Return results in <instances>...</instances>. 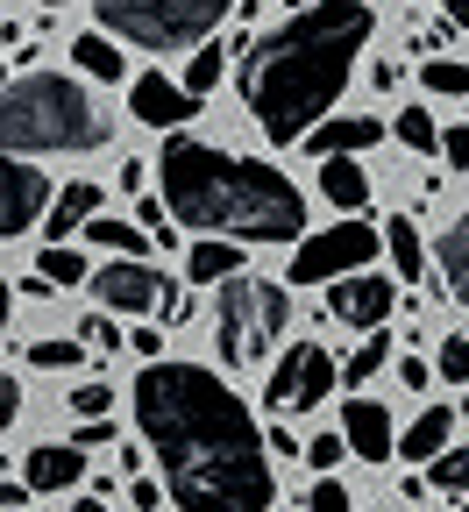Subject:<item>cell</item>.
<instances>
[{
  "label": "cell",
  "mask_w": 469,
  "mask_h": 512,
  "mask_svg": "<svg viewBox=\"0 0 469 512\" xmlns=\"http://www.w3.org/2000/svg\"><path fill=\"white\" fill-rule=\"evenodd\" d=\"M136 420L143 441L157 448L164 498L178 512H271L278 477H271V441L235 399V384H221L207 363H143L136 377Z\"/></svg>",
  "instance_id": "6da1fadb"
},
{
  "label": "cell",
  "mask_w": 469,
  "mask_h": 512,
  "mask_svg": "<svg viewBox=\"0 0 469 512\" xmlns=\"http://www.w3.org/2000/svg\"><path fill=\"white\" fill-rule=\"evenodd\" d=\"M370 36H377L370 0H306V8H292V22L256 36L235 64L256 128L271 143H299L313 121H327Z\"/></svg>",
  "instance_id": "7a4b0ae2"
},
{
  "label": "cell",
  "mask_w": 469,
  "mask_h": 512,
  "mask_svg": "<svg viewBox=\"0 0 469 512\" xmlns=\"http://www.w3.org/2000/svg\"><path fill=\"white\" fill-rule=\"evenodd\" d=\"M157 200L199 235H235V242H299L306 235V192L256 157H228L214 143H192L171 128L157 150Z\"/></svg>",
  "instance_id": "3957f363"
},
{
  "label": "cell",
  "mask_w": 469,
  "mask_h": 512,
  "mask_svg": "<svg viewBox=\"0 0 469 512\" xmlns=\"http://www.w3.org/2000/svg\"><path fill=\"white\" fill-rule=\"evenodd\" d=\"M100 143H107V114L79 79L29 72L15 86H0V150L57 157V150H100Z\"/></svg>",
  "instance_id": "277c9868"
},
{
  "label": "cell",
  "mask_w": 469,
  "mask_h": 512,
  "mask_svg": "<svg viewBox=\"0 0 469 512\" xmlns=\"http://www.w3.org/2000/svg\"><path fill=\"white\" fill-rule=\"evenodd\" d=\"M292 328V292L285 285H256V278H221L214 285V342H221V363H263Z\"/></svg>",
  "instance_id": "5b68a950"
},
{
  "label": "cell",
  "mask_w": 469,
  "mask_h": 512,
  "mask_svg": "<svg viewBox=\"0 0 469 512\" xmlns=\"http://www.w3.org/2000/svg\"><path fill=\"white\" fill-rule=\"evenodd\" d=\"M235 15V0H100V29L136 50H192Z\"/></svg>",
  "instance_id": "8992f818"
},
{
  "label": "cell",
  "mask_w": 469,
  "mask_h": 512,
  "mask_svg": "<svg viewBox=\"0 0 469 512\" xmlns=\"http://www.w3.org/2000/svg\"><path fill=\"white\" fill-rule=\"evenodd\" d=\"M377 249H384V235L349 214V221H334V228H320V235H306V242L292 249V285H327V278L370 271Z\"/></svg>",
  "instance_id": "52a82bcc"
},
{
  "label": "cell",
  "mask_w": 469,
  "mask_h": 512,
  "mask_svg": "<svg viewBox=\"0 0 469 512\" xmlns=\"http://www.w3.org/2000/svg\"><path fill=\"white\" fill-rule=\"evenodd\" d=\"M334 384H342V370H334V356L320 342H292L271 370V384H263V399H271L278 413H313Z\"/></svg>",
  "instance_id": "ba28073f"
},
{
  "label": "cell",
  "mask_w": 469,
  "mask_h": 512,
  "mask_svg": "<svg viewBox=\"0 0 469 512\" xmlns=\"http://www.w3.org/2000/svg\"><path fill=\"white\" fill-rule=\"evenodd\" d=\"M164 271H150L143 256H114V264H100L93 271V299L107 306V313H157V299H164Z\"/></svg>",
  "instance_id": "9c48e42d"
},
{
  "label": "cell",
  "mask_w": 469,
  "mask_h": 512,
  "mask_svg": "<svg viewBox=\"0 0 469 512\" xmlns=\"http://www.w3.org/2000/svg\"><path fill=\"white\" fill-rule=\"evenodd\" d=\"M50 207V178L22 164L15 150H0V235H29Z\"/></svg>",
  "instance_id": "30bf717a"
},
{
  "label": "cell",
  "mask_w": 469,
  "mask_h": 512,
  "mask_svg": "<svg viewBox=\"0 0 469 512\" xmlns=\"http://www.w3.org/2000/svg\"><path fill=\"white\" fill-rule=\"evenodd\" d=\"M391 306H398L391 278H370V271L327 278V313H334V320H349V328H363V335H370V328H384Z\"/></svg>",
  "instance_id": "8fae6325"
},
{
  "label": "cell",
  "mask_w": 469,
  "mask_h": 512,
  "mask_svg": "<svg viewBox=\"0 0 469 512\" xmlns=\"http://www.w3.org/2000/svg\"><path fill=\"white\" fill-rule=\"evenodd\" d=\"M128 114H136L143 128H185V121L199 114V100H192L178 79L143 72V79H128Z\"/></svg>",
  "instance_id": "7c38bea8"
},
{
  "label": "cell",
  "mask_w": 469,
  "mask_h": 512,
  "mask_svg": "<svg viewBox=\"0 0 469 512\" xmlns=\"http://www.w3.org/2000/svg\"><path fill=\"white\" fill-rule=\"evenodd\" d=\"M342 441H349V456H363V463H391V448H398V434H391V406H377V399H349V413H342Z\"/></svg>",
  "instance_id": "4fadbf2b"
},
{
  "label": "cell",
  "mask_w": 469,
  "mask_h": 512,
  "mask_svg": "<svg viewBox=\"0 0 469 512\" xmlns=\"http://www.w3.org/2000/svg\"><path fill=\"white\" fill-rule=\"evenodd\" d=\"M377 136H384V121H370V114H349V121H313L299 143H306L313 157H356V150H370Z\"/></svg>",
  "instance_id": "5bb4252c"
},
{
  "label": "cell",
  "mask_w": 469,
  "mask_h": 512,
  "mask_svg": "<svg viewBox=\"0 0 469 512\" xmlns=\"http://www.w3.org/2000/svg\"><path fill=\"white\" fill-rule=\"evenodd\" d=\"M100 200H107V192H100L93 178H72L64 192H50V207H43V228H50V242H64L72 228H86V221L100 214Z\"/></svg>",
  "instance_id": "9a60e30c"
},
{
  "label": "cell",
  "mask_w": 469,
  "mask_h": 512,
  "mask_svg": "<svg viewBox=\"0 0 469 512\" xmlns=\"http://www.w3.org/2000/svg\"><path fill=\"white\" fill-rule=\"evenodd\" d=\"M434 264H441L448 299H455V306H469V214L441 228V242H434Z\"/></svg>",
  "instance_id": "2e32d148"
},
{
  "label": "cell",
  "mask_w": 469,
  "mask_h": 512,
  "mask_svg": "<svg viewBox=\"0 0 469 512\" xmlns=\"http://www.w3.org/2000/svg\"><path fill=\"white\" fill-rule=\"evenodd\" d=\"M79 477H86V456H79V448H57V441H43L36 456H29V470H22L29 491H64V484H79Z\"/></svg>",
  "instance_id": "e0dca14e"
},
{
  "label": "cell",
  "mask_w": 469,
  "mask_h": 512,
  "mask_svg": "<svg viewBox=\"0 0 469 512\" xmlns=\"http://www.w3.org/2000/svg\"><path fill=\"white\" fill-rule=\"evenodd\" d=\"M320 192H327L342 214H363V207H370V178H363L356 157H320Z\"/></svg>",
  "instance_id": "ac0fdd59"
},
{
  "label": "cell",
  "mask_w": 469,
  "mask_h": 512,
  "mask_svg": "<svg viewBox=\"0 0 469 512\" xmlns=\"http://www.w3.org/2000/svg\"><path fill=\"white\" fill-rule=\"evenodd\" d=\"M235 271H242L235 235H207V242H192V256H185V278H192V285H221V278H235Z\"/></svg>",
  "instance_id": "d6986e66"
},
{
  "label": "cell",
  "mask_w": 469,
  "mask_h": 512,
  "mask_svg": "<svg viewBox=\"0 0 469 512\" xmlns=\"http://www.w3.org/2000/svg\"><path fill=\"white\" fill-rule=\"evenodd\" d=\"M72 64L86 79H107V86H121L128 79V64H121V43L107 36V29H86V36H72Z\"/></svg>",
  "instance_id": "ffe728a7"
},
{
  "label": "cell",
  "mask_w": 469,
  "mask_h": 512,
  "mask_svg": "<svg viewBox=\"0 0 469 512\" xmlns=\"http://www.w3.org/2000/svg\"><path fill=\"white\" fill-rule=\"evenodd\" d=\"M448 434H455V413H448V406H427V413L406 427V441H398V448H406V463H434L441 448H448Z\"/></svg>",
  "instance_id": "44dd1931"
},
{
  "label": "cell",
  "mask_w": 469,
  "mask_h": 512,
  "mask_svg": "<svg viewBox=\"0 0 469 512\" xmlns=\"http://www.w3.org/2000/svg\"><path fill=\"white\" fill-rule=\"evenodd\" d=\"M86 242L107 249V256H143V249H150V228L114 221V214H93V221H86Z\"/></svg>",
  "instance_id": "7402d4cb"
},
{
  "label": "cell",
  "mask_w": 469,
  "mask_h": 512,
  "mask_svg": "<svg viewBox=\"0 0 469 512\" xmlns=\"http://www.w3.org/2000/svg\"><path fill=\"white\" fill-rule=\"evenodd\" d=\"M221 72H228V50H221V43H192V57H185V79H178V86H185L192 100H207V93L221 86Z\"/></svg>",
  "instance_id": "603a6c76"
},
{
  "label": "cell",
  "mask_w": 469,
  "mask_h": 512,
  "mask_svg": "<svg viewBox=\"0 0 469 512\" xmlns=\"http://www.w3.org/2000/svg\"><path fill=\"white\" fill-rule=\"evenodd\" d=\"M36 278H43V285L57 292V285H86L93 271H86V256H79V249H64V242H50V249L36 256Z\"/></svg>",
  "instance_id": "cb8c5ba5"
},
{
  "label": "cell",
  "mask_w": 469,
  "mask_h": 512,
  "mask_svg": "<svg viewBox=\"0 0 469 512\" xmlns=\"http://www.w3.org/2000/svg\"><path fill=\"white\" fill-rule=\"evenodd\" d=\"M384 363H391V335H384V328H370V335H363V349L342 363V384H363V377H377Z\"/></svg>",
  "instance_id": "d4e9b609"
},
{
  "label": "cell",
  "mask_w": 469,
  "mask_h": 512,
  "mask_svg": "<svg viewBox=\"0 0 469 512\" xmlns=\"http://www.w3.org/2000/svg\"><path fill=\"white\" fill-rule=\"evenodd\" d=\"M420 86L441 93V100H462V93H469V64H455V57H427V64H420Z\"/></svg>",
  "instance_id": "484cf974"
},
{
  "label": "cell",
  "mask_w": 469,
  "mask_h": 512,
  "mask_svg": "<svg viewBox=\"0 0 469 512\" xmlns=\"http://www.w3.org/2000/svg\"><path fill=\"white\" fill-rule=\"evenodd\" d=\"M384 249H391V264L406 271V278H420V264H427V256H420V235H413V221H406V214H398V221L384 228Z\"/></svg>",
  "instance_id": "4316f807"
},
{
  "label": "cell",
  "mask_w": 469,
  "mask_h": 512,
  "mask_svg": "<svg viewBox=\"0 0 469 512\" xmlns=\"http://www.w3.org/2000/svg\"><path fill=\"white\" fill-rule=\"evenodd\" d=\"M398 143H406V150H420V157H434V150H441V128H434V114H427V107H406V114H398Z\"/></svg>",
  "instance_id": "83f0119b"
},
{
  "label": "cell",
  "mask_w": 469,
  "mask_h": 512,
  "mask_svg": "<svg viewBox=\"0 0 469 512\" xmlns=\"http://www.w3.org/2000/svg\"><path fill=\"white\" fill-rule=\"evenodd\" d=\"M427 484L434 491H469V448H441L427 463Z\"/></svg>",
  "instance_id": "f1b7e54d"
},
{
  "label": "cell",
  "mask_w": 469,
  "mask_h": 512,
  "mask_svg": "<svg viewBox=\"0 0 469 512\" xmlns=\"http://www.w3.org/2000/svg\"><path fill=\"white\" fill-rule=\"evenodd\" d=\"M72 413H79V420H107V413H114V384H100V377L72 384Z\"/></svg>",
  "instance_id": "f546056e"
},
{
  "label": "cell",
  "mask_w": 469,
  "mask_h": 512,
  "mask_svg": "<svg viewBox=\"0 0 469 512\" xmlns=\"http://www.w3.org/2000/svg\"><path fill=\"white\" fill-rule=\"evenodd\" d=\"M29 363H36V370H79V363H86V349H79L72 335H64V342L50 335V342H36V349H29Z\"/></svg>",
  "instance_id": "4dcf8cb0"
},
{
  "label": "cell",
  "mask_w": 469,
  "mask_h": 512,
  "mask_svg": "<svg viewBox=\"0 0 469 512\" xmlns=\"http://www.w3.org/2000/svg\"><path fill=\"white\" fill-rule=\"evenodd\" d=\"M299 456H306V463H313V470L327 477V470H342V456H349V441H342V434H313V441L299 448Z\"/></svg>",
  "instance_id": "1f68e13d"
},
{
  "label": "cell",
  "mask_w": 469,
  "mask_h": 512,
  "mask_svg": "<svg viewBox=\"0 0 469 512\" xmlns=\"http://www.w3.org/2000/svg\"><path fill=\"white\" fill-rule=\"evenodd\" d=\"M434 370H441L448 384H469V342H462V335H448V342H441V363H434Z\"/></svg>",
  "instance_id": "d6a6232c"
},
{
  "label": "cell",
  "mask_w": 469,
  "mask_h": 512,
  "mask_svg": "<svg viewBox=\"0 0 469 512\" xmlns=\"http://www.w3.org/2000/svg\"><path fill=\"white\" fill-rule=\"evenodd\" d=\"M306 512H356V505H349V491H342V484H334V470H327V477L313 484V498H306Z\"/></svg>",
  "instance_id": "836d02e7"
},
{
  "label": "cell",
  "mask_w": 469,
  "mask_h": 512,
  "mask_svg": "<svg viewBox=\"0 0 469 512\" xmlns=\"http://www.w3.org/2000/svg\"><path fill=\"white\" fill-rule=\"evenodd\" d=\"M79 328L93 335V349H121V328H114V313H107V306H100L93 320H79Z\"/></svg>",
  "instance_id": "e575fe53"
},
{
  "label": "cell",
  "mask_w": 469,
  "mask_h": 512,
  "mask_svg": "<svg viewBox=\"0 0 469 512\" xmlns=\"http://www.w3.org/2000/svg\"><path fill=\"white\" fill-rule=\"evenodd\" d=\"M441 157H448L455 171H469V128H441Z\"/></svg>",
  "instance_id": "d590c367"
},
{
  "label": "cell",
  "mask_w": 469,
  "mask_h": 512,
  "mask_svg": "<svg viewBox=\"0 0 469 512\" xmlns=\"http://www.w3.org/2000/svg\"><path fill=\"white\" fill-rule=\"evenodd\" d=\"M128 505H136V512H157V505H164V484H157V477H136V484H128Z\"/></svg>",
  "instance_id": "8d00e7d4"
},
{
  "label": "cell",
  "mask_w": 469,
  "mask_h": 512,
  "mask_svg": "<svg viewBox=\"0 0 469 512\" xmlns=\"http://www.w3.org/2000/svg\"><path fill=\"white\" fill-rule=\"evenodd\" d=\"M398 384H406V392H427V384H434V370H427L420 356H406V363H398Z\"/></svg>",
  "instance_id": "74e56055"
},
{
  "label": "cell",
  "mask_w": 469,
  "mask_h": 512,
  "mask_svg": "<svg viewBox=\"0 0 469 512\" xmlns=\"http://www.w3.org/2000/svg\"><path fill=\"white\" fill-rule=\"evenodd\" d=\"M128 342H136V356H143V363H157V356H164V328H136Z\"/></svg>",
  "instance_id": "f35d334b"
},
{
  "label": "cell",
  "mask_w": 469,
  "mask_h": 512,
  "mask_svg": "<svg viewBox=\"0 0 469 512\" xmlns=\"http://www.w3.org/2000/svg\"><path fill=\"white\" fill-rule=\"evenodd\" d=\"M15 413H22V392H15V384H8V377H0V434H8V427H15Z\"/></svg>",
  "instance_id": "ab89813d"
},
{
  "label": "cell",
  "mask_w": 469,
  "mask_h": 512,
  "mask_svg": "<svg viewBox=\"0 0 469 512\" xmlns=\"http://www.w3.org/2000/svg\"><path fill=\"white\" fill-rule=\"evenodd\" d=\"M22 498H36L29 484H15V477H0V505H22Z\"/></svg>",
  "instance_id": "60d3db41"
},
{
  "label": "cell",
  "mask_w": 469,
  "mask_h": 512,
  "mask_svg": "<svg viewBox=\"0 0 469 512\" xmlns=\"http://www.w3.org/2000/svg\"><path fill=\"white\" fill-rule=\"evenodd\" d=\"M448 8V29H469V0H441Z\"/></svg>",
  "instance_id": "b9f144b4"
},
{
  "label": "cell",
  "mask_w": 469,
  "mask_h": 512,
  "mask_svg": "<svg viewBox=\"0 0 469 512\" xmlns=\"http://www.w3.org/2000/svg\"><path fill=\"white\" fill-rule=\"evenodd\" d=\"M8 313H15V292H8V285H0V328H8Z\"/></svg>",
  "instance_id": "7bdbcfd3"
},
{
  "label": "cell",
  "mask_w": 469,
  "mask_h": 512,
  "mask_svg": "<svg viewBox=\"0 0 469 512\" xmlns=\"http://www.w3.org/2000/svg\"><path fill=\"white\" fill-rule=\"evenodd\" d=\"M72 512H100V498H79V505H72Z\"/></svg>",
  "instance_id": "ee69618b"
},
{
  "label": "cell",
  "mask_w": 469,
  "mask_h": 512,
  "mask_svg": "<svg viewBox=\"0 0 469 512\" xmlns=\"http://www.w3.org/2000/svg\"><path fill=\"white\" fill-rule=\"evenodd\" d=\"M0 86H8V64H0Z\"/></svg>",
  "instance_id": "f6af8a7d"
},
{
  "label": "cell",
  "mask_w": 469,
  "mask_h": 512,
  "mask_svg": "<svg viewBox=\"0 0 469 512\" xmlns=\"http://www.w3.org/2000/svg\"><path fill=\"white\" fill-rule=\"evenodd\" d=\"M43 8H64V0H43Z\"/></svg>",
  "instance_id": "bcb514c9"
},
{
  "label": "cell",
  "mask_w": 469,
  "mask_h": 512,
  "mask_svg": "<svg viewBox=\"0 0 469 512\" xmlns=\"http://www.w3.org/2000/svg\"><path fill=\"white\" fill-rule=\"evenodd\" d=\"M285 8H306V0H285Z\"/></svg>",
  "instance_id": "7dc6e473"
},
{
  "label": "cell",
  "mask_w": 469,
  "mask_h": 512,
  "mask_svg": "<svg viewBox=\"0 0 469 512\" xmlns=\"http://www.w3.org/2000/svg\"><path fill=\"white\" fill-rule=\"evenodd\" d=\"M462 512H469V498H462Z\"/></svg>",
  "instance_id": "c3c4849f"
}]
</instances>
